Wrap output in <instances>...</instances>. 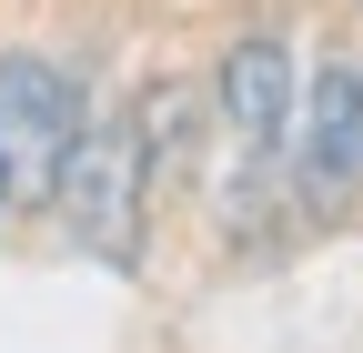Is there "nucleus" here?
Instances as JSON below:
<instances>
[{
    "mask_svg": "<svg viewBox=\"0 0 363 353\" xmlns=\"http://www.w3.org/2000/svg\"><path fill=\"white\" fill-rule=\"evenodd\" d=\"M81 121H91L81 81L51 51H0V182H11V212H51Z\"/></svg>",
    "mask_w": 363,
    "mask_h": 353,
    "instance_id": "obj_1",
    "label": "nucleus"
},
{
    "mask_svg": "<svg viewBox=\"0 0 363 353\" xmlns=\"http://www.w3.org/2000/svg\"><path fill=\"white\" fill-rule=\"evenodd\" d=\"M142 192H152V152H142V131H131V111L121 121H81L71 172L51 192V212L71 223V242L101 252V262H131L142 252Z\"/></svg>",
    "mask_w": 363,
    "mask_h": 353,
    "instance_id": "obj_2",
    "label": "nucleus"
},
{
    "mask_svg": "<svg viewBox=\"0 0 363 353\" xmlns=\"http://www.w3.org/2000/svg\"><path fill=\"white\" fill-rule=\"evenodd\" d=\"M212 91H222V121H233L252 152H283L293 121H303V61H293V40L252 30V40L222 51V81H212Z\"/></svg>",
    "mask_w": 363,
    "mask_h": 353,
    "instance_id": "obj_3",
    "label": "nucleus"
},
{
    "mask_svg": "<svg viewBox=\"0 0 363 353\" xmlns=\"http://www.w3.org/2000/svg\"><path fill=\"white\" fill-rule=\"evenodd\" d=\"M293 152H303V182H313V192L363 182V61H353V71L333 61V71H313V81H303Z\"/></svg>",
    "mask_w": 363,
    "mask_h": 353,
    "instance_id": "obj_4",
    "label": "nucleus"
},
{
    "mask_svg": "<svg viewBox=\"0 0 363 353\" xmlns=\"http://www.w3.org/2000/svg\"><path fill=\"white\" fill-rule=\"evenodd\" d=\"M192 111H202V101L182 91V81H142V91H131V131H142V152H152V172L192 152Z\"/></svg>",
    "mask_w": 363,
    "mask_h": 353,
    "instance_id": "obj_5",
    "label": "nucleus"
},
{
    "mask_svg": "<svg viewBox=\"0 0 363 353\" xmlns=\"http://www.w3.org/2000/svg\"><path fill=\"white\" fill-rule=\"evenodd\" d=\"M0 212H11V182H0Z\"/></svg>",
    "mask_w": 363,
    "mask_h": 353,
    "instance_id": "obj_6",
    "label": "nucleus"
}]
</instances>
